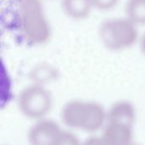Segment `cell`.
<instances>
[{"mask_svg":"<svg viewBox=\"0 0 145 145\" xmlns=\"http://www.w3.org/2000/svg\"><path fill=\"white\" fill-rule=\"evenodd\" d=\"M60 117L63 123L70 128L96 132L104 127L107 112L97 102L76 99L69 101L63 106Z\"/></svg>","mask_w":145,"mask_h":145,"instance_id":"obj_2","label":"cell"},{"mask_svg":"<svg viewBox=\"0 0 145 145\" xmlns=\"http://www.w3.org/2000/svg\"><path fill=\"white\" fill-rule=\"evenodd\" d=\"M99 36L107 49L123 50L134 45L139 39L138 26L126 16L112 17L100 23Z\"/></svg>","mask_w":145,"mask_h":145,"instance_id":"obj_3","label":"cell"},{"mask_svg":"<svg viewBox=\"0 0 145 145\" xmlns=\"http://www.w3.org/2000/svg\"><path fill=\"white\" fill-rule=\"evenodd\" d=\"M16 25L22 39L31 45L43 44L51 36V26L41 0H19Z\"/></svg>","mask_w":145,"mask_h":145,"instance_id":"obj_1","label":"cell"},{"mask_svg":"<svg viewBox=\"0 0 145 145\" xmlns=\"http://www.w3.org/2000/svg\"><path fill=\"white\" fill-rule=\"evenodd\" d=\"M93 9L101 11H107L114 9L120 0H91Z\"/></svg>","mask_w":145,"mask_h":145,"instance_id":"obj_11","label":"cell"},{"mask_svg":"<svg viewBox=\"0 0 145 145\" xmlns=\"http://www.w3.org/2000/svg\"><path fill=\"white\" fill-rule=\"evenodd\" d=\"M64 13L73 20L86 19L93 9L91 0H61Z\"/></svg>","mask_w":145,"mask_h":145,"instance_id":"obj_8","label":"cell"},{"mask_svg":"<svg viewBox=\"0 0 145 145\" xmlns=\"http://www.w3.org/2000/svg\"><path fill=\"white\" fill-rule=\"evenodd\" d=\"M82 145H105L103 143V140L101 137H90L88 139H86Z\"/></svg>","mask_w":145,"mask_h":145,"instance_id":"obj_12","label":"cell"},{"mask_svg":"<svg viewBox=\"0 0 145 145\" xmlns=\"http://www.w3.org/2000/svg\"><path fill=\"white\" fill-rule=\"evenodd\" d=\"M105 145H131L133 142L132 126L108 122L101 136Z\"/></svg>","mask_w":145,"mask_h":145,"instance_id":"obj_6","label":"cell"},{"mask_svg":"<svg viewBox=\"0 0 145 145\" xmlns=\"http://www.w3.org/2000/svg\"><path fill=\"white\" fill-rule=\"evenodd\" d=\"M139 44H140V48L142 52L144 53L145 56V32L141 36V38H139Z\"/></svg>","mask_w":145,"mask_h":145,"instance_id":"obj_13","label":"cell"},{"mask_svg":"<svg viewBox=\"0 0 145 145\" xmlns=\"http://www.w3.org/2000/svg\"><path fill=\"white\" fill-rule=\"evenodd\" d=\"M62 130L59 125L51 120L37 121L28 132L30 145H54Z\"/></svg>","mask_w":145,"mask_h":145,"instance_id":"obj_5","label":"cell"},{"mask_svg":"<svg viewBox=\"0 0 145 145\" xmlns=\"http://www.w3.org/2000/svg\"><path fill=\"white\" fill-rule=\"evenodd\" d=\"M17 103L20 111L25 117L40 121L50 112L53 107V97L42 85L33 84L20 92Z\"/></svg>","mask_w":145,"mask_h":145,"instance_id":"obj_4","label":"cell"},{"mask_svg":"<svg viewBox=\"0 0 145 145\" xmlns=\"http://www.w3.org/2000/svg\"><path fill=\"white\" fill-rule=\"evenodd\" d=\"M137 114L135 107L128 101L115 103L107 112V121L133 126Z\"/></svg>","mask_w":145,"mask_h":145,"instance_id":"obj_7","label":"cell"},{"mask_svg":"<svg viewBox=\"0 0 145 145\" xmlns=\"http://www.w3.org/2000/svg\"><path fill=\"white\" fill-rule=\"evenodd\" d=\"M131 145H139V144H134V143H133Z\"/></svg>","mask_w":145,"mask_h":145,"instance_id":"obj_14","label":"cell"},{"mask_svg":"<svg viewBox=\"0 0 145 145\" xmlns=\"http://www.w3.org/2000/svg\"><path fill=\"white\" fill-rule=\"evenodd\" d=\"M126 17L138 26L145 25V0H127Z\"/></svg>","mask_w":145,"mask_h":145,"instance_id":"obj_9","label":"cell"},{"mask_svg":"<svg viewBox=\"0 0 145 145\" xmlns=\"http://www.w3.org/2000/svg\"><path fill=\"white\" fill-rule=\"evenodd\" d=\"M54 145H82L77 137L67 131H62Z\"/></svg>","mask_w":145,"mask_h":145,"instance_id":"obj_10","label":"cell"}]
</instances>
